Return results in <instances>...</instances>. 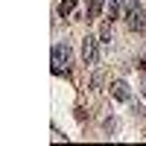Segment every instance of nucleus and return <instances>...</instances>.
<instances>
[{"mask_svg":"<svg viewBox=\"0 0 146 146\" xmlns=\"http://www.w3.org/2000/svg\"><path fill=\"white\" fill-rule=\"evenodd\" d=\"M126 21H129V27L135 29V32L146 29V9L137 3V0H131V3H129V9H126Z\"/></svg>","mask_w":146,"mask_h":146,"instance_id":"f257e3e1","label":"nucleus"},{"mask_svg":"<svg viewBox=\"0 0 146 146\" xmlns=\"http://www.w3.org/2000/svg\"><path fill=\"white\" fill-rule=\"evenodd\" d=\"M96 58H100V38L85 35L82 38V62L85 64H96Z\"/></svg>","mask_w":146,"mask_h":146,"instance_id":"f03ea898","label":"nucleus"},{"mask_svg":"<svg viewBox=\"0 0 146 146\" xmlns=\"http://www.w3.org/2000/svg\"><path fill=\"white\" fill-rule=\"evenodd\" d=\"M70 62V47L67 44H53V73H62V67Z\"/></svg>","mask_w":146,"mask_h":146,"instance_id":"7ed1b4c3","label":"nucleus"},{"mask_svg":"<svg viewBox=\"0 0 146 146\" xmlns=\"http://www.w3.org/2000/svg\"><path fill=\"white\" fill-rule=\"evenodd\" d=\"M111 96H114L117 102H131V88H129V82L117 79V82L111 85Z\"/></svg>","mask_w":146,"mask_h":146,"instance_id":"20e7f679","label":"nucleus"},{"mask_svg":"<svg viewBox=\"0 0 146 146\" xmlns=\"http://www.w3.org/2000/svg\"><path fill=\"white\" fill-rule=\"evenodd\" d=\"M129 3H131V0H108V18H120V15H126Z\"/></svg>","mask_w":146,"mask_h":146,"instance_id":"39448f33","label":"nucleus"},{"mask_svg":"<svg viewBox=\"0 0 146 146\" xmlns=\"http://www.w3.org/2000/svg\"><path fill=\"white\" fill-rule=\"evenodd\" d=\"M102 6H105V0H91V3H88V21H94V18H100V12H102Z\"/></svg>","mask_w":146,"mask_h":146,"instance_id":"423d86ee","label":"nucleus"},{"mask_svg":"<svg viewBox=\"0 0 146 146\" xmlns=\"http://www.w3.org/2000/svg\"><path fill=\"white\" fill-rule=\"evenodd\" d=\"M100 38H102V41H111V23H102V29H100Z\"/></svg>","mask_w":146,"mask_h":146,"instance_id":"0eeeda50","label":"nucleus"},{"mask_svg":"<svg viewBox=\"0 0 146 146\" xmlns=\"http://www.w3.org/2000/svg\"><path fill=\"white\" fill-rule=\"evenodd\" d=\"M76 6V0H62V6H58V12H62V15H67V12Z\"/></svg>","mask_w":146,"mask_h":146,"instance_id":"6e6552de","label":"nucleus"},{"mask_svg":"<svg viewBox=\"0 0 146 146\" xmlns=\"http://www.w3.org/2000/svg\"><path fill=\"white\" fill-rule=\"evenodd\" d=\"M105 131H117V120H114V117L105 120Z\"/></svg>","mask_w":146,"mask_h":146,"instance_id":"1a4fd4ad","label":"nucleus"},{"mask_svg":"<svg viewBox=\"0 0 146 146\" xmlns=\"http://www.w3.org/2000/svg\"><path fill=\"white\" fill-rule=\"evenodd\" d=\"M143 100H146V79H143Z\"/></svg>","mask_w":146,"mask_h":146,"instance_id":"9d476101","label":"nucleus"}]
</instances>
